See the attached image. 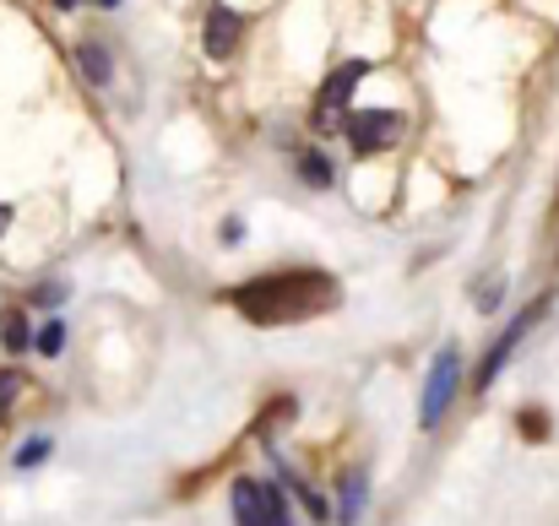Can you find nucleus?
<instances>
[{
	"mask_svg": "<svg viewBox=\"0 0 559 526\" xmlns=\"http://www.w3.org/2000/svg\"><path fill=\"white\" fill-rule=\"evenodd\" d=\"M234 304L255 326L310 321V315H321V310L337 304V277H326V272H266V277L234 288Z\"/></svg>",
	"mask_w": 559,
	"mask_h": 526,
	"instance_id": "f257e3e1",
	"label": "nucleus"
},
{
	"mask_svg": "<svg viewBox=\"0 0 559 526\" xmlns=\"http://www.w3.org/2000/svg\"><path fill=\"white\" fill-rule=\"evenodd\" d=\"M343 136H348V147H354L359 158L385 153V147H396V136H402V115H396V109H359V115H348Z\"/></svg>",
	"mask_w": 559,
	"mask_h": 526,
	"instance_id": "f03ea898",
	"label": "nucleus"
},
{
	"mask_svg": "<svg viewBox=\"0 0 559 526\" xmlns=\"http://www.w3.org/2000/svg\"><path fill=\"white\" fill-rule=\"evenodd\" d=\"M456 385H462V358H456V348H440L435 369H429V385H424V407H418V423H424V429H435V423L445 418Z\"/></svg>",
	"mask_w": 559,
	"mask_h": 526,
	"instance_id": "7ed1b4c3",
	"label": "nucleus"
},
{
	"mask_svg": "<svg viewBox=\"0 0 559 526\" xmlns=\"http://www.w3.org/2000/svg\"><path fill=\"white\" fill-rule=\"evenodd\" d=\"M365 76H370L365 60H348V65H337V71L326 76V87H321V98H316V125H321V131H337L332 120L348 109V98H354V87H359Z\"/></svg>",
	"mask_w": 559,
	"mask_h": 526,
	"instance_id": "20e7f679",
	"label": "nucleus"
},
{
	"mask_svg": "<svg viewBox=\"0 0 559 526\" xmlns=\"http://www.w3.org/2000/svg\"><path fill=\"white\" fill-rule=\"evenodd\" d=\"M538 315H544V299H538V304H527V310H522V315H516V321H511V326H506L500 337H495L489 358L478 363V380H473V391H489V385H495V374L506 369V358H511V352L522 348V337H527V332L538 326Z\"/></svg>",
	"mask_w": 559,
	"mask_h": 526,
	"instance_id": "39448f33",
	"label": "nucleus"
},
{
	"mask_svg": "<svg viewBox=\"0 0 559 526\" xmlns=\"http://www.w3.org/2000/svg\"><path fill=\"white\" fill-rule=\"evenodd\" d=\"M239 38H245V16H239L234 5H206V22H201L206 55H212V60H228Z\"/></svg>",
	"mask_w": 559,
	"mask_h": 526,
	"instance_id": "423d86ee",
	"label": "nucleus"
},
{
	"mask_svg": "<svg viewBox=\"0 0 559 526\" xmlns=\"http://www.w3.org/2000/svg\"><path fill=\"white\" fill-rule=\"evenodd\" d=\"M272 505H277L272 483H255V478L234 483V526H272Z\"/></svg>",
	"mask_w": 559,
	"mask_h": 526,
	"instance_id": "0eeeda50",
	"label": "nucleus"
},
{
	"mask_svg": "<svg viewBox=\"0 0 559 526\" xmlns=\"http://www.w3.org/2000/svg\"><path fill=\"white\" fill-rule=\"evenodd\" d=\"M365 516V473L354 467V473H343V500H337V522L354 526Z\"/></svg>",
	"mask_w": 559,
	"mask_h": 526,
	"instance_id": "6e6552de",
	"label": "nucleus"
},
{
	"mask_svg": "<svg viewBox=\"0 0 559 526\" xmlns=\"http://www.w3.org/2000/svg\"><path fill=\"white\" fill-rule=\"evenodd\" d=\"M0 343L11 352L33 348V332H27V315H22V310H5V315H0Z\"/></svg>",
	"mask_w": 559,
	"mask_h": 526,
	"instance_id": "1a4fd4ad",
	"label": "nucleus"
},
{
	"mask_svg": "<svg viewBox=\"0 0 559 526\" xmlns=\"http://www.w3.org/2000/svg\"><path fill=\"white\" fill-rule=\"evenodd\" d=\"M76 60H82V71H87L93 82H109V55H104L98 44H82V49H76Z\"/></svg>",
	"mask_w": 559,
	"mask_h": 526,
	"instance_id": "9d476101",
	"label": "nucleus"
},
{
	"mask_svg": "<svg viewBox=\"0 0 559 526\" xmlns=\"http://www.w3.org/2000/svg\"><path fill=\"white\" fill-rule=\"evenodd\" d=\"M33 343H38V352H49V358H55V352L66 348V326H60V321H49V326H44Z\"/></svg>",
	"mask_w": 559,
	"mask_h": 526,
	"instance_id": "9b49d317",
	"label": "nucleus"
},
{
	"mask_svg": "<svg viewBox=\"0 0 559 526\" xmlns=\"http://www.w3.org/2000/svg\"><path fill=\"white\" fill-rule=\"evenodd\" d=\"M522 434H527V440H549V418H544L538 407H527V413H522Z\"/></svg>",
	"mask_w": 559,
	"mask_h": 526,
	"instance_id": "f8f14e48",
	"label": "nucleus"
},
{
	"mask_svg": "<svg viewBox=\"0 0 559 526\" xmlns=\"http://www.w3.org/2000/svg\"><path fill=\"white\" fill-rule=\"evenodd\" d=\"M299 169H305V179H310V184H332V169H326V158H316V153H305V158H299Z\"/></svg>",
	"mask_w": 559,
	"mask_h": 526,
	"instance_id": "ddd939ff",
	"label": "nucleus"
},
{
	"mask_svg": "<svg viewBox=\"0 0 559 526\" xmlns=\"http://www.w3.org/2000/svg\"><path fill=\"white\" fill-rule=\"evenodd\" d=\"M49 456V440H27L22 451H16V467H33V462H44Z\"/></svg>",
	"mask_w": 559,
	"mask_h": 526,
	"instance_id": "4468645a",
	"label": "nucleus"
},
{
	"mask_svg": "<svg viewBox=\"0 0 559 526\" xmlns=\"http://www.w3.org/2000/svg\"><path fill=\"white\" fill-rule=\"evenodd\" d=\"M16 391H22V380H16V374L5 369V374H0V418L11 413V402H16Z\"/></svg>",
	"mask_w": 559,
	"mask_h": 526,
	"instance_id": "2eb2a0df",
	"label": "nucleus"
},
{
	"mask_svg": "<svg viewBox=\"0 0 559 526\" xmlns=\"http://www.w3.org/2000/svg\"><path fill=\"white\" fill-rule=\"evenodd\" d=\"M500 304V283H484V294H478V310H495Z\"/></svg>",
	"mask_w": 559,
	"mask_h": 526,
	"instance_id": "dca6fc26",
	"label": "nucleus"
},
{
	"mask_svg": "<svg viewBox=\"0 0 559 526\" xmlns=\"http://www.w3.org/2000/svg\"><path fill=\"white\" fill-rule=\"evenodd\" d=\"M5 223H11V206H0V234H5Z\"/></svg>",
	"mask_w": 559,
	"mask_h": 526,
	"instance_id": "f3484780",
	"label": "nucleus"
},
{
	"mask_svg": "<svg viewBox=\"0 0 559 526\" xmlns=\"http://www.w3.org/2000/svg\"><path fill=\"white\" fill-rule=\"evenodd\" d=\"M98 5H120V0H98Z\"/></svg>",
	"mask_w": 559,
	"mask_h": 526,
	"instance_id": "a211bd4d",
	"label": "nucleus"
},
{
	"mask_svg": "<svg viewBox=\"0 0 559 526\" xmlns=\"http://www.w3.org/2000/svg\"><path fill=\"white\" fill-rule=\"evenodd\" d=\"M55 5H76V0H55Z\"/></svg>",
	"mask_w": 559,
	"mask_h": 526,
	"instance_id": "6ab92c4d",
	"label": "nucleus"
}]
</instances>
